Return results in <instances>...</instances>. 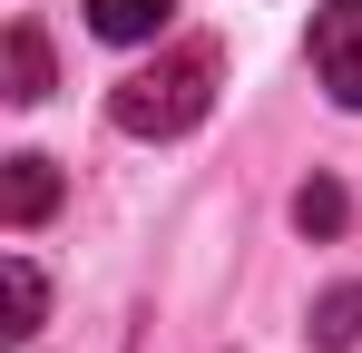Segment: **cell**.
<instances>
[{
  "instance_id": "6da1fadb",
  "label": "cell",
  "mask_w": 362,
  "mask_h": 353,
  "mask_svg": "<svg viewBox=\"0 0 362 353\" xmlns=\"http://www.w3.org/2000/svg\"><path fill=\"white\" fill-rule=\"evenodd\" d=\"M206 108H216V50H206V40L147 59V69H127L118 99H108V118H118L127 138H186Z\"/></svg>"
},
{
  "instance_id": "7a4b0ae2",
  "label": "cell",
  "mask_w": 362,
  "mask_h": 353,
  "mask_svg": "<svg viewBox=\"0 0 362 353\" xmlns=\"http://www.w3.org/2000/svg\"><path fill=\"white\" fill-rule=\"evenodd\" d=\"M313 79L343 108H362V0H323L313 10Z\"/></svg>"
},
{
  "instance_id": "3957f363",
  "label": "cell",
  "mask_w": 362,
  "mask_h": 353,
  "mask_svg": "<svg viewBox=\"0 0 362 353\" xmlns=\"http://www.w3.org/2000/svg\"><path fill=\"white\" fill-rule=\"evenodd\" d=\"M49 206H59V167H49V157H10V167H0V216H10V226H40Z\"/></svg>"
},
{
  "instance_id": "277c9868",
  "label": "cell",
  "mask_w": 362,
  "mask_h": 353,
  "mask_svg": "<svg viewBox=\"0 0 362 353\" xmlns=\"http://www.w3.org/2000/svg\"><path fill=\"white\" fill-rule=\"evenodd\" d=\"M167 20H177V0H88V30L98 40H167Z\"/></svg>"
},
{
  "instance_id": "5b68a950",
  "label": "cell",
  "mask_w": 362,
  "mask_h": 353,
  "mask_svg": "<svg viewBox=\"0 0 362 353\" xmlns=\"http://www.w3.org/2000/svg\"><path fill=\"white\" fill-rule=\"evenodd\" d=\"M10 99L20 108L49 99V40H40V20H10Z\"/></svg>"
},
{
  "instance_id": "8992f818",
  "label": "cell",
  "mask_w": 362,
  "mask_h": 353,
  "mask_svg": "<svg viewBox=\"0 0 362 353\" xmlns=\"http://www.w3.org/2000/svg\"><path fill=\"white\" fill-rule=\"evenodd\" d=\"M323 353H353L362 344V285H333V294H313V324H303Z\"/></svg>"
},
{
  "instance_id": "52a82bcc",
  "label": "cell",
  "mask_w": 362,
  "mask_h": 353,
  "mask_svg": "<svg viewBox=\"0 0 362 353\" xmlns=\"http://www.w3.org/2000/svg\"><path fill=\"white\" fill-rule=\"evenodd\" d=\"M0 275H10V344H30V334H40V314H49V285H40V265H30V255H10Z\"/></svg>"
},
{
  "instance_id": "ba28073f",
  "label": "cell",
  "mask_w": 362,
  "mask_h": 353,
  "mask_svg": "<svg viewBox=\"0 0 362 353\" xmlns=\"http://www.w3.org/2000/svg\"><path fill=\"white\" fill-rule=\"evenodd\" d=\"M343 216H353V196H343L333 176H313V186L294 196V226H303V235H343Z\"/></svg>"
}]
</instances>
